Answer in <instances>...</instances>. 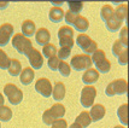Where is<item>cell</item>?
I'll list each match as a JSON object with an SVG mask.
<instances>
[{
    "label": "cell",
    "instance_id": "1",
    "mask_svg": "<svg viewBox=\"0 0 129 128\" xmlns=\"http://www.w3.org/2000/svg\"><path fill=\"white\" fill-rule=\"evenodd\" d=\"M64 115H65V106L60 103H57V104L51 106L50 109L44 111L42 121L47 126H52V123H54L57 120L62 118Z\"/></svg>",
    "mask_w": 129,
    "mask_h": 128
},
{
    "label": "cell",
    "instance_id": "2",
    "mask_svg": "<svg viewBox=\"0 0 129 128\" xmlns=\"http://www.w3.org/2000/svg\"><path fill=\"white\" fill-rule=\"evenodd\" d=\"M12 46L16 48V51L18 53L25 55V56L34 48L30 39L27 38V36H24L21 33H17L13 35V38H12Z\"/></svg>",
    "mask_w": 129,
    "mask_h": 128
},
{
    "label": "cell",
    "instance_id": "3",
    "mask_svg": "<svg viewBox=\"0 0 129 128\" xmlns=\"http://www.w3.org/2000/svg\"><path fill=\"white\" fill-rule=\"evenodd\" d=\"M90 58H92V62L94 63L98 72L106 74V72H109L111 70V63L107 59L106 55H105V52L103 50H99V48H98V50L92 55Z\"/></svg>",
    "mask_w": 129,
    "mask_h": 128
},
{
    "label": "cell",
    "instance_id": "4",
    "mask_svg": "<svg viewBox=\"0 0 129 128\" xmlns=\"http://www.w3.org/2000/svg\"><path fill=\"white\" fill-rule=\"evenodd\" d=\"M127 92H128V82L124 79L113 80V81H111L110 84L107 85L106 88H105V93L109 97L125 94Z\"/></svg>",
    "mask_w": 129,
    "mask_h": 128
},
{
    "label": "cell",
    "instance_id": "5",
    "mask_svg": "<svg viewBox=\"0 0 129 128\" xmlns=\"http://www.w3.org/2000/svg\"><path fill=\"white\" fill-rule=\"evenodd\" d=\"M92 65H93L92 58H90L89 55H86V53L75 55L71 58V61H70V67L73 68V69H75L76 71L87 70V69L92 68Z\"/></svg>",
    "mask_w": 129,
    "mask_h": 128
},
{
    "label": "cell",
    "instance_id": "6",
    "mask_svg": "<svg viewBox=\"0 0 129 128\" xmlns=\"http://www.w3.org/2000/svg\"><path fill=\"white\" fill-rule=\"evenodd\" d=\"M76 44L79 45V47L86 55H90V53L93 55L98 50L96 42L87 34H79V36L76 38Z\"/></svg>",
    "mask_w": 129,
    "mask_h": 128
},
{
    "label": "cell",
    "instance_id": "7",
    "mask_svg": "<svg viewBox=\"0 0 129 128\" xmlns=\"http://www.w3.org/2000/svg\"><path fill=\"white\" fill-rule=\"evenodd\" d=\"M4 94L7 97L12 105H18L23 99V92L15 84H7L4 86Z\"/></svg>",
    "mask_w": 129,
    "mask_h": 128
},
{
    "label": "cell",
    "instance_id": "8",
    "mask_svg": "<svg viewBox=\"0 0 129 128\" xmlns=\"http://www.w3.org/2000/svg\"><path fill=\"white\" fill-rule=\"evenodd\" d=\"M112 53L117 58L118 63L121 65L128 64V46L123 45L119 40H116L112 45Z\"/></svg>",
    "mask_w": 129,
    "mask_h": 128
},
{
    "label": "cell",
    "instance_id": "9",
    "mask_svg": "<svg viewBox=\"0 0 129 128\" xmlns=\"http://www.w3.org/2000/svg\"><path fill=\"white\" fill-rule=\"evenodd\" d=\"M96 97V89L94 86H84L82 91H81V97H80V101L81 105L84 108H92L94 104V99Z\"/></svg>",
    "mask_w": 129,
    "mask_h": 128
},
{
    "label": "cell",
    "instance_id": "10",
    "mask_svg": "<svg viewBox=\"0 0 129 128\" xmlns=\"http://www.w3.org/2000/svg\"><path fill=\"white\" fill-rule=\"evenodd\" d=\"M35 89L36 92L40 93L42 97L45 98H50V95H52V89L53 86L51 84V81L46 78H40L36 82H35Z\"/></svg>",
    "mask_w": 129,
    "mask_h": 128
},
{
    "label": "cell",
    "instance_id": "11",
    "mask_svg": "<svg viewBox=\"0 0 129 128\" xmlns=\"http://www.w3.org/2000/svg\"><path fill=\"white\" fill-rule=\"evenodd\" d=\"M13 25L11 23H4L0 25V46H6L13 34Z\"/></svg>",
    "mask_w": 129,
    "mask_h": 128
},
{
    "label": "cell",
    "instance_id": "12",
    "mask_svg": "<svg viewBox=\"0 0 129 128\" xmlns=\"http://www.w3.org/2000/svg\"><path fill=\"white\" fill-rule=\"evenodd\" d=\"M27 57H28V61L33 69H38V70H39V69L42 68V65H44V57L40 53L39 50L33 48V50L27 55Z\"/></svg>",
    "mask_w": 129,
    "mask_h": 128
},
{
    "label": "cell",
    "instance_id": "13",
    "mask_svg": "<svg viewBox=\"0 0 129 128\" xmlns=\"http://www.w3.org/2000/svg\"><path fill=\"white\" fill-rule=\"evenodd\" d=\"M105 114H106V109H105V106L103 104H93L89 111V116L92 122L100 121L101 118L105 116Z\"/></svg>",
    "mask_w": 129,
    "mask_h": 128
},
{
    "label": "cell",
    "instance_id": "14",
    "mask_svg": "<svg viewBox=\"0 0 129 128\" xmlns=\"http://www.w3.org/2000/svg\"><path fill=\"white\" fill-rule=\"evenodd\" d=\"M98 80H99V72H98V70L94 69V68L87 69V70L84 71V74L82 75V81H83V84L88 85V86L92 84H94V82H96Z\"/></svg>",
    "mask_w": 129,
    "mask_h": 128
},
{
    "label": "cell",
    "instance_id": "15",
    "mask_svg": "<svg viewBox=\"0 0 129 128\" xmlns=\"http://www.w3.org/2000/svg\"><path fill=\"white\" fill-rule=\"evenodd\" d=\"M51 39V33L48 29L46 28H39V30H36L35 33V40L39 45H46L50 42Z\"/></svg>",
    "mask_w": 129,
    "mask_h": 128
},
{
    "label": "cell",
    "instance_id": "16",
    "mask_svg": "<svg viewBox=\"0 0 129 128\" xmlns=\"http://www.w3.org/2000/svg\"><path fill=\"white\" fill-rule=\"evenodd\" d=\"M19 75H21V76H19V81H21V84L24 85V86H28V85H30V82L34 80L35 72H34V70L30 67H27V68H24L22 71H21Z\"/></svg>",
    "mask_w": 129,
    "mask_h": 128
},
{
    "label": "cell",
    "instance_id": "17",
    "mask_svg": "<svg viewBox=\"0 0 129 128\" xmlns=\"http://www.w3.org/2000/svg\"><path fill=\"white\" fill-rule=\"evenodd\" d=\"M52 95H53L54 100H57V101H60V100L64 99V97H65V86H64L63 82L57 81L54 84L53 89H52Z\"/></svg>",
    "mask_w": 129,
    "mask_h": 128
},
{
    "label": "cell",
    "instance_id": "18",
    "mask_svg": "<svg viewBox=\"0 0 129 128\" xmlns=\"http://www.w3.org/2000/svg\"><path fill=\"white\" fill-rule=\"evenodd\" d=\"M64 13H65V12L63 11V9L57 7V6H53L50 10V12H48V18H50L51 22L59 23L63 18H64Z\"/></svg>",
    "mask_w": 129,
    "mask_h": 128
},
{
    "label": "cell",
    "instance_id": "19",
    "mask_svg": "<svg viewBox=\"0 0 129 128\" xmlns=\"http://www.w3.org/2000/svg\"><path fill=\"white\" fill-rule=\"evenodd\" d=\"M35 33H36V25H35V23H34L33 21L27 19V21H24V22L22 23V34L24 36L30 38V36H33Z\"/></svg>",
    "mask_w": 129,
    "mask_h": 128
},
{
    "label": "cell",
    "instance_id": "20",
    "mask_svg": "<svg viewBox=\"0 0 129 128\" xmlns=\"http://www.w3.org/2000/svg\"><path fill=\"white\" fill-rule=\"evenodd\" d=\"M74 27H75V29L77 32H81V34H84V32L89 28V22H88V19L86 17L79 15L75 23H74Z\"/></svg>",
    "mask_w": 129,
    "mask_h": 128
},
{
    "label": "cell",
    "instance_id": "21",
    "mask_svg": "<svg viewBox=\"0 0 129 128\" xmlns=\"http://www.w3.org/2000/svg\"><path fill=\"white\" fill-rule=\"evenodd\" d=\"M122 24H123V21H119V19H117L115 16L111 17L109 21H106V22H105L106 29L109 30V32H112V33L118 32L119 29L122 28Z\"/></svg>",
    "mask_w": 129,
    "mask_h": 128
},
{
    "label": "cell",
    "instance_id": "22",
    "mask_svg": "<svg viewBox=\"0 0 129 128\" xmlns=\"http://www.w3.org/2000/svg\"><path fill=\"white\" fill-rule=\"evenodd\" d=\"M7 71L11 76H19V74L22 71V65H21V62L16 59V58H12L10 62V65L7 68Z\"/></svg>",
    "mask_w": 129,
    "mask_h": 128
},
{
    "label": "cell",
    "instance_id": "23",
    "mask_svg": "<svg viewBox=\"0 0 129 128\" xmlns=\"http://www.w3.org/2000/svg\"><path fill=\"white\" fill-rule=\"evenodd\" d=\"M113 15L119 21L125 19L127 16H128V6H127V4H119L116 9H113Z\"/></svg>",
    "mask_w": 129,
    "mask_h": 128
},
{
    "label": "cell",
    "instance_id": "24",
    "mask_svg": "<svg viewBox=\"0 0 129 128\" xmlns=\"http://www.w3.org/2000/svg\"><path fill=\"white\" fill-rule=\"evenodd\" d=\"M75 122L79 123L82 128L88 127L90 123H92V120H90V116H89V112H88V111H82L79 116L76 117Z\"/></svg>",
    "mask_w": 129,
    "mask_h": 128
},
{
    "label": "cell",
    "instance_id": "25",
    "mask_svg": "<svg viewBox=\"0 0 129 128\" xmlns=\"http://www.w3.org/2000/svg\"><path fill=\"white\" fill-rule=\"evenodd\" d=\"M117 115L121 123L127 126L128 124V104H122L119 106L117 109Z\"/></svg>",
    "mask_w": 129,
    "mask_h": 128
},
{
    "label": "cell",
    "instance_id": "26",
    "mask_svg": "<svg viewBox=\"0 0 129 128\" xmlns=\"http://www.w3.org/2000/svg\"><path fill=\"white\" fill-rule=\"evenodd\" d=\"M100 16L104 22L109 21L111 17L115 16V15H113V7L111 5H109V4L103 5V7H101V10H100Z\"/></svg>",
    "mask_w": 129,
    "mask_h": 128
},
{
    "label": "cell",
    "instance_id": "27",
    "mask_svg": "<svg viewBox=\"0 0 129 128\" xmlns=\"http://www.w3.org/2000/svg\"><path fill=\"white\" fill-rule=\"evenodd\" d=\"M57 47H56V45H53V44H46L44 45V47H42V55L45 57H47L48 59L50 58H52V57H56L57 55Z\"/></svg>",
    "mask_w": 129,
    "mask_h": 128
},
{
    "label": "cell",
    "instance_id": "28",
    "mask_svg": "<svg viewBox=\"0 0 129 128\" xmlns=\"http://www.w3.org/2000/svg\"><path fill=\"white\" fill-rule=\"evenodd\" d=\"M12 118V110L6 105H3L0 108V121L7 122Z\"/></svg>",
    "mask_w": 129,
    "mask_h": 128
},
{
    "label": "cell",
    "instance_id": "29",
    "mask_svg": "<svg viewBox=\"0 0 129 128\" xmlns=\"http://www.w3.org/2000/svg\"><path fill=\"white\" fill-rule=\"evenodd\" d=\"M58 38H74V29L69 25H63L58 30Z\"/></svg>",
    "mask_w": 129,
    "mask_h": 128
},
{
    "label": "cell",
    "instance_id": "30",
    "mask_svg": "<svg viewBox=\"0 0 129 128\" xmlns=\"http://www.w3.org/2000/svg\"><path fill=\"white\" fill-rule=\"evenodd\" d=\"M10 62H11V59L6 55V52L0 48V69L1 70H5V69L7 70V68L10 65Z\"/></svg>",
    "mask_w": 129,
    "mask_h": 128
},
{
    "label": "cell",
    "instance_id": "31",
    "mask_svg": "<svg viewBox=\"0 0 129 128\" xmlns=\"http://www.w3.org/2000/svg\"><path fill=\"white\" fill-rule=\"evenodd\" d=\"M58 70L60 72V75L64 76V78H68L69 75H70V72H71V67L68 64L67 62L64 61H60L59 62V67H58Z\"/></svg>",
    "mask_w": 129,
    "mask_h": 128
},
{
    "label": "cell",
    "instance_id": "32",
    "mask_svg": "<svg viewBox=\"0 0 129 128\" xmlns=\"http://www.w3.org/2000/svg\"><path fill=\"white\" fill-rule=\"evenodd\" d=\"M77 13H75V12H71L70 10H68L65 13H64V19H65V22L70 27V25H74V23L76 21V18H77Z\"/></svg>",
    "mask_w": 129,
    "mask_h": 128
},
{
    "label": "cell",
    "instance_id": "33",
    "mask_svg": "<svg viewBox=\"0 0 129 128\" xmlns=\"http://www.w3.org/2000/svg\"><path fill=\"white\" fill-rule=\"evenodd\" d=\"M68 5H69V10H70V11L75 12V13H77V15H79L80 11H82V9H83V3L70 1V3H68Z\"/></svg>",
    "mask_w": 129,
    "mask_h": 128
},
{
    "label": "cell",
    "instance_id": "34",
    "mask_svg": "<svg viewBox=\"0 0 129 128\" xmlns=\"http://www.w3.org/2000/svg\"><path fill=\"white\" fill-rule=\"evenodd\" d=\"M119 41L123 45L128 46V27H123L119 29Z\"/></svg>",
    "mask_w": 129,
    "mask_h": 128
},
{
    "label": "cell",
    "instance_id": "35",
    "mask_svg": "<svg viewBox=\"0 0 129 128\" xmlns=\"http://www.w3.org/2000/svg\"><path fill=\"white\" fill-rule=\"evenodd\" d=\"M70 53H71V48H68V47H60L59 51L57 52L58 58H59V59H62V61L67 59L68 57L70 56Z\"/></svg>",
    "mask_w": 129,
    "mask_h": 128
},
{
    "label": "cell",
    "instance_id": "36",
    "mask_svg": "<svg viewBox=\"0 0 129 128\" xmlns=\"http://www.w3.org/2000/svg\"><path fill=\"white\" fill-rule=\"evenodd\" d=\"M59 58L58 57H52V58H50L48 59V68H50L52 71H56V70H58V67H59Z\"/></svg>",
    "mask_w": 129,
    "mask_h": 128
},
{
    "label": "cell",
    "instance_id": "37",
    "mask_svg": "<svg viewBox=\"0 0 129 128\" xmlns=\"http://www.w3.org/2000/svg\"><path fill=\"white\" fill-rule=\"evenodd\" d=\"M51 128H68V122L64 118H59L54 123H52Z\"/></svg>",
    "mask_w": 129,
    "mask_h": 128
},
{
    "label": "cell",
    "instance_id": "38",
    "mask_svg": "<svg viewBox=\"0 0 129 128\" xmlns=\"http://www.w3.org/2000/svg\"><path fill=\"white\" fill-rule=\"evenodd\" d=\"M69 128H82V127H81V126H80L79 123L74 122V123H73V124H70V127H69Z\"/></svg>",
    "mask_w": 129,
    "mask_h": 128
},
{
    "label": "cell",
    "instance_id": "39",
    "mask_svg": "<svg viewBox=\"0 0 129 128\" xmlns=\"http://www.w3.org/2000/svg\"><path fill=\"white\" fill-rule=\"evenodd\" d=\"M4 101H5V99H4V95L0 93V108L4 105Z\"/></svg>",
    "mask_w": 129,
    "mask_h": 128
},
{
    "label": "cell",
    "instance_id": "40",
    "mask_svg": "<svg viewBox=\"0 0 129 128\" xmlns=\"http://www.w3.org/2000/svg\"><path fill=\"white\" fill-rule=\"evenodd\" d=\"M7 5H9L7 3H1V4H0V10H1L3 7H6V6H7Z\"/></svg>",
    "mask_w": 129,
    "mask_h": 128
},
{
    "label": "cell",
    "instance_id": "41",
    "mask_svg": "<svg viewBox=\"0 0 129 128\" xmlns=\"http://www.w3.org/2000/svg\"><path fill=\"white\" fill-rule=\"evenodd\" d=\"M113 128H125L124 126H116V127H113Z\"/></svg>",
    "mask_w": 129,
    "mask_h": 128
}]
</instances>
